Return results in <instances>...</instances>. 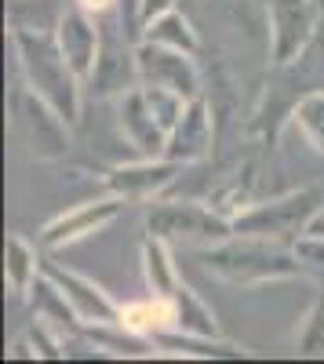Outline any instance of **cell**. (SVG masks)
<instances>
[{
  "instance_id": "1",
  "label": "cell",
  "mask_w": 324,
  "mask_h": 364,
  "mask_svg": "<svg viewBox=\"0 0 324 364\" xmlns=\"http://www.w3.org/2000/svg\"><path fill=\"white\" fill-rule=\"evenodd\" d=\"M84 4H92V8H102V4H109V0H84Z\"/></svg>"
}]
</instances>
